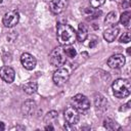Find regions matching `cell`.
Masks as SVG:
<instances>
[{
    "label": "cell",
    "mask_w": 131,
    "mask_h": 131,
    "mask_svg": "<svg viewBox=\"0 0 131 131\" xmlns=\"http://www.w3.org/2000/svg\"><path fill=\"white\" fill-rule=\"evenodd\" d=\"M105 0H90V5L93 8H98L101 5H103Z\"/></svg>",
    "instance_id": "cell-24"
},
{
    "label": "cell",
    "mask_w": 131,
    "mask_h": 131,
    "mask_svg": "<svg viewBox=\"0 0 131 131\" xmlns=\"http://www.w3.org/2000/svg\"><path fill=\"white\" fill-rule=\"evenodd\" d=\"M119 34V28L118 27H110L108 29H106L104 32H103V38L106 42L108 43H112L113 41H115V39L117 38Z\"/></svg>",
    "instance_id": "cell-13"
},
{
    "label": "cell",
    "mask_w": 131,
    "mask_h": 131,
    "mask_svg": "<svg viewBox=\"0 0 131 131\" xmlns=\"http://www.w3.org/2000/svg\"><path fill=\"white\" fill-rule=\"evenodd\" d=\"M103 126L107 130H120L121 129V127L118 125V123L111 118H106L103 120Z\"/></svg>",
    "instance_id": "cell-17"
},
{
    "label": "cell",
    "mask_w": 131,
    "mask_h": 131,
    "mask_svg": "<svg viewBox=\"0 0 131 131\" xmlns=\"http://www.w3.org/2000/svg\"><path fill=\"white\" fill-rule=\"evenodd\" d=\"M63 50H64V53H66L67 57L74 58L77 55V50H76V48L72 44H70V45H63Z\"/></svg>",
    "instance_id": "cell-21"
},
{
    "label": "cell",
    "mask_w": 131,
    "mask_h": 131,
    "mask_svg": "<svg viewBox=\"0 0 131 131\" xmlns=\"http://www.w3.org/2000/svg\"><path fill=\"white\" fill-rule=\"evenodd\" d=\"M63 128H64L66 130H73V129H74V125H71V124H69V123H66L64 126H63Z\"/></svg>",
    "instance_id": "cell-25"
},
{
    "label": "cell",
    "mask_w": 131,
    "mask_h": 131,
    "mask_svg": "<svg viewBox=\"0 0 131 131\" xmlns=\"http://www.w3.org/2000/svg\"><path fill=\"white\" fill-rule=\"evenodd\" d=\"M67 61V55L64 53L63 47L57 46L55 47L49 54V62L51 66L55 68H60L62 67Z\"/></svg>",
    "instance_id": "cell-3"
},
{
    "label": "cell",
    "mask_w": 131,
    "mask_h": 131,
    "mask_svg": "<svg viewBox=\"0 0 131 131\" xmlns=\"http://www.w3.org/2000/svg\"><path fill=\"white\" fill-rule=\"evenodd\" d=\"M70 75H71V72H70V70L67 67H60V68H58L54 72L53 77H52L54 84L57 85V86L64 85L68 82V80L70 78Z\"/></svg>",
    "instance_id": "cell-4"
},
{
    "label": "cell",
    "mask_w": 131,
    "mask_h": 131,
    "mask_svg": "<svg viewBox=\"0 0 131 131\" xmlns=\"http://www.w3.org/2000/svg\"><path fill=\"white\" fill-rule=\"evenodd\" d=\"M76 35H77V39H78V41L83 42V41L87 38V36H88V27H87L85 24H82V23L79 24L78 31H77Z\"/></svg>",
    "instance_id": "cell-14"
},
{
    "label": "cell",
    "mask_w": 131,
    "mask_h": 131,
    "mask_svg": "<svg viewBox=\"0 0 131 131\" xmlns=\"http://www.w3.org/2000/svg\"><path fill=\"white\" fill-rule=\"evenodd\" d=\"M119 40H120L121 43H129L130 40H131V35H130V33H129V32L123 33V35L120 37Z\"/></svg>",
    "instance_id": "cell-23"
},
{
    "label": "cell",
    "mask_w": 131,
    "mask_h": 131,
    "mask_svg": "<svg viewBox=\"0 0 131 131\" xmlns=\"http://www.w3.org/2000/svg\"><path fill=\"white\" fill-rule=\"evenodd\" d=\"M63 117H64L66 122L71 125H76L80 120L79 112L74 106H68L66 111L63 112Z\"/></svg>",
    "instance_id": "cell-7"
},
{
    "label": "cell",
    "mask_w": 131,
    "mask_h": 131,
    "mask_svg": "<svg viewBox=\"0 0 131 131\" xmlns=\"http://www.w3.org/2000/svg\"><path fill=\"white\" fill-rule=\"evenodd\" d=\"M69 5V0H51L49 2V9L54 14L61 13Z\"/></svg>",
    "instance_id": "cell-8"
},
{
    "label": "cell",
    "mask_w": 131,
    "mask_h": 131,
    "mask_svg": "<svg viewBox=\"0 0 131 131\" xmlns=\"http://www.w3.org/2000/svg\"><path fill=\"white\" fill-rule=\"evenodd\" d=\"M72 104H73V106L78 112H81V113L86 112L90 107V101H89V99L85 95H83L81 93L76 94L75 96L72 97Z\"/></svg>",
    "instance_id": "cell-5"
},
{
    "label": "cell",
    "mask_w": 131,
    "mask_h": 131,
    "mask_svg": "<svg viewBox=\"0 0 131 131\" xmlns=\"http://www.w3.org/2000/svg\"><path fill=\"white\" fill-rule=\"evenodd\" d=\"M58 118V113L56 111H50L48 112L45 117H44V123L46 124H52L53 122H55Z\"/></svg>",
    "instance_id": "cell-19"
},
{
    "label": "cell",
    "mask_w": 131,
    "mask_h": 131,
    "mask_svg": "<svg viewBox=\"0 0 131 131\" xmlns=\"http://www.w3.org/2000/svg\"><path fill=\"white\" fill-rule=\"evenodd\" d=\"M56 37L60 45H70L73 44L77 39L76 31L73 27L68 24H58L56 28Z\"/></svg>",
    "instance_id": "cell-1"
},
{
    "label": "cell",
    "mask_w": 131,
    "mask_h": 131,
    "mask_svg": "<svg viewBox=\"0 0 131 131\" xmlns=\"http://www.w3.org/2000/svg\"><path fill=\"white\" fill-rule=\"evenodd\" d=\"M7 0H0V6H4L6 4Z\"/></svg>",
    "instance_id": "cell-28"
},
{
    "label": "cell",
    "mask_w": 131,
    "mask_h": 131,
    "mask_svg": "<svg viewBox=\"0 0 131 131\" xmlns=\"http://www.w3.org/2000/svg\"><path fill=\"white\" fill-rule=\"evenodd\" d=\"M37 89H38V84L37 82H34V81H30L23 85V90L27 94H34L37 91Z\"/></svg>",
    "instance_id": "cell-15"
},
{
    "label": "cell",
    "mask_w": 131,
    "mask_h": 131,
    "mask_svg": "<svg viewBox=\"0 0 131 131\" xmlns=\"http://www.w3.org/2000/svg\"><path fill=\"white\" fill-rule=\"evenodd\" d=\"M94 104H95V106L97 108L104 110L105 108V105H106V100H105L104 96L101 95V94H99V93L95 94V96H94Z\"/></svg>",
    "instance_id": "cell-16"
},
{
    "label": "cell",
    "mask_w": 131,
    "mask_h": 131,
    "mask_svg": "<svg viewBox=\"0 0 131 131\" xmlns=\"http://www.w3.org/2000/svg\"><path fill=\"white\" fill-rule=\"evenodd\" d=\"M37 108V104L34 100L32 99H29V100H26L23 104H21V113L26 116H31L35 113Z\"/></svg>",
    "instance_id": "cell-12"
},
{
    "label": "cell",
    "mask_w": 131,
    "mask_h": 131,
    "mask_svg": "<svg viewBox=\"0 0 131 131\" xmlns=\"http://www.w3.org/2000/svg\"><path fill=\"white\" fill-rule=\"evenodd\" d=\"M18 21H19V13L16 10H11L6 12L2 18V23L5 28H13L18 24Z\"/></svg>",
    "instance_id": "cell-6"
},
{
    "label": "cell",
    "mask_w": 131,
    "mask_h": 131,
    "mask_svg": "<svg viewBox=\"0 0 131 131\" xmlns=\"http://www.w3.org/2000/svg\"><path fill=\"white\" fill-rule=\"evenodd\" d=\"M117 21H118V15H117L116 11H111V12H108L106 14L105 19H104L105 25H108V26L113 27L114 25H116Z\"/></svg>",
    "instance_id": "cell-18"
},
{
    "label": "cell",
    "mask_w": 131,
    "mask_h": 131,
    "mask_svg": "<svg viewBox=\"0 0 131 131\" xmlns=\"http://www.w3.org/2000/svg\"><path fill=\"white\" fill-rule=\"evenodd\" d=\"M20 62L23 64V67L28 70V71H32L35 69L36 64H37V60H36V57L28 52L26 53H23L21 56H20Z\"/></svg>",
    "instance_id": "cell-9"
},
{
    "label": "cell",
    "mask_w": 131,
    "mask_h": 131,
    "mask_svg": "<svg viewBox=\"0 0 131 131\" xmlns=\"http://www.w3.org/2000/svg\"><path fill=\"white\" fill-rule=\"evenodd\" d=\"M4 129H5V125H4V123H3V122H1V121H0V130H1V131H3Z\"/></svg>",
    "instance_id": "cell-27"
},
{
    "label": "cell",
    "mask_w": 131,
    "mask_h": 131,
    "mask_svg": "<svg viewBox=\"0 0 131 131\" xmlns=\"http://www.w3.org/2000/svg\"><path fill=\"white\" fill-rule=\"evenodd\" d=\"M84 44L87 46V47H90V48H93L97 45L98 43V38L95 36V35H90V36H87V38L83 41Z\"/></svg>",
    "instance_id": "cell-20"
},
{
    "label": "cell",
    "mask_w": 131,
    "mask_h": 131,
    "mask_svg": "<svg viewBox=\"0 0 131 131\" xmlns=\"http://www.w3.org/2000/svg\"><path fill=\"white\" fill-rule=\"evenodd\" d=\"M113 93L117 98H125L131 92V84L130 81L127 79H117L114 81L112 85Z\"/></svg>",
    "instance_id": "cell-2"
},
{
    "label": "cell",
    "mask_w": 131,
    "mask_h": 131,
    "mask_svg": "<svg viewBox=\"0 0 131 131\" xmlns=\"http://www.w3.org/2000/svg\"><path fill=\"white\" fill-rule=\"evenodd\" d=\"M130 19H131V12L130 11H125L120 16V21L124 27H129Z\"/></svg>",
    "instance_id": "cell-22"
},
{
    "label": "cell",
    "mask_w": 131,
    "mask_h": 131,
    "mask_svg": "<svg viewBox=\"0 0 131 131\" xmlns=\"http://www.w3.org/2000/svg\"><path fill=\"white\" fill-rule=\"evenodd\" d=\"M0 78H1L5 83L11 84V83L14 81L15 72H14V70H13L11 67H7V66L1 67V68H0Z\"/></svg>",
    "instance_id": "cell-10"
},
{
    "label": "cell",
    "mask_w": 131,
    "mask_h": 131,
    "mask_svg": "<svg viewBox=\"0 0 131 131\" xmlns=\"http://www.w3.org/2000/svg\"><path fill=\"white\" fill-rule=\"evenodd\" d=\"M45 129H46V130H54V127L49 124V125H47V126L45 127Z\"/></svg>",
    "instance_id": "cell-26"
},
{
    "label": "cell",
    "mask_w": 131,
    "mask_h": 131,
    "mask_svg": "<svg viewBox=\"0 0 131 131\" xmlns=\"http://www.w3.org/2000/svg\"><path fill=\"white\" fill-rule=\"evenodd\" d=\"M126 62V58L123 54H114L107 59V66L111 69H121Z\"/></svg>",
    "instance_id": "cell-11"
}]
</instances>
